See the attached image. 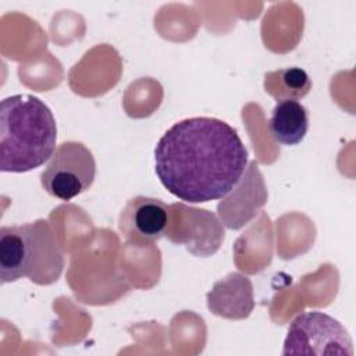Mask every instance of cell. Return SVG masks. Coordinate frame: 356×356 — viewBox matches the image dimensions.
<instances>
[{
  "instance_id": "cell-1",
  "label": "cell",
  "mask_w": 356,
  "mask_h": 356,
  "mask_svg": "<svg viewBox=\"0 0 356 356\" xmlns=\"http://www.w3.org/2000/svg\"><path fill=\"white\" fill-rule=\"evenodd\" d=\"M248 168V150L235 128L213 117L175 122L154 149L163 186L186 203H206L231 193Z\"/></svg>"
},
{
  "instance_id": "cell-2",
  "label": "cell",
  "mask_w": 356,
  "mask_h": 356,
  "mask_svg": "<svg viewBox=\"0 0 356 356\" xmlns=\"http://www.w3.org/2000/svg\"><path fill=\"white\" fill-rule=\"evenodd\" d=\"M56 120L39 97L19 93L0 104V170L26 172L43 165L56 150Z\"/></svg>"
},
{
  "instance_id": "cell-3",
  "label": "cell",
  "mask_w": 356,
  "mask_h": 356,
  "mask_svg": "<svg viewBox=\"0 0 356 356\" xmlns=\"http://www.w3.org/2000/svg\"><path fill=\"white\" fill-rule=\"evenodd\" d=\"M63 267V250L46 220L0 228L1 284L26 277L38 285H50Z\"/></svg>"
},
{
  "instance_id": "cell-4",
  "label": "cell",
  "mask_w": 356,
  "mask_h": 356,
  "mask_svg": "<svg viewBox=\"0 0 356 356\" xmlns=\"http://www.w3.org/2000/svg\"><path fill=\"white\" fill-rule=\"evenodd\" d=\"M282 355L353 356V342L337 318L323 312H305L289 324Z\"/></svg>"
},
{
  "instance_id": "cell-5",
  "label": "cell",
  "mask_w": 356,
  "mask_h": 356,
  "mask_svg": "<svg viewBox=\"0 0 356 356\" xmlns=\"http://www.w3.org/2000/svg\"><path fill=\"white\" fill-rule=\"evenodd\" d=\"M96 175V161L92 152L81 142H63L50 157L40 174L43 189L60 200L88 191Z\"/></svg>"
},
{
  "instance_id": "cell-6",
  "label": "cell",
  "mask_w": 356,
  "mask_h": 356,
  "mask_svg": "<svg viewBox=\"0 0 356 356\" xmlns=\"http://www.w3.org/2000/svg\"><path fill=\"white\" fill-rule=\"evenodd\" d=\"M177 245H185L195 256H210L221 245L224 229L214 214L184 203L170 204L165 235Z\"/></svg>"
},
{
  "instance_id": "cell-7",
  "label": "cell",
  "mask_w": 356,
  "mask_h": 356,
  "mask_svg": "<svg viewBox=\"0 0 356 356\" xmlns=\"http://www.w3.org/2000/svg\"><path fill=\"white\" fill-rule=\"evenodd\" d=\"M170 220V204L149 196H135L127 202L118 229L124 239L134 245H149L165 235Z\"/></svg>"
},
{
  "instance_id": "cell-8",
  "label": "cell",
  "mask_w": 356,
  "mask_h": 356,
  "mask_svg": "<svg viewBox=\"0 0 356 356\" xmlns=\"http://www.w3.org/2000/svg\"><path fill=\"white\" fill-rule=\"evenodd\" d=\"M209 309L225 318H245L254 307L253 286L248 277L231 273L207 293Z\"/></svg>"
},
{
  "instance_id": "cell-9",
  "label": "cell",
  "mask_w": 356,
  "mask_h": 356,
  "mask_svg": "<svg viewBox=\"0 0 356 356\" xmlns=\"http://www.w3.org/2000/svg\"><path fill=\"white\" fill-rule=\"evenodd\" d=\"M268 128L278 143L295 146L307 134L309 113L298 100H278L271 111Z\"/></svg>"
},
{
  "instance_id": "cell-10",
  "label": "cell",
  "mask_w": 356,
  "mask_h": 356,
  "mask_svg": "<svg viewBox=\"0 0 356 356\" xmlns=\"http://www.w3.org/2000/svg\"><path fill=\"white\" fill-rule=\"evenodd\" d=\"M264 88L277 100H298L310 92L312 79L302 68H281L266 74Z\"/></svg>"
}]
</instances>
